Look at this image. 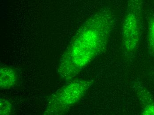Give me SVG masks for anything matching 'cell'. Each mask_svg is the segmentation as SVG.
<instances>
[{"label":"cell","instance_id":"obj_7","mask_svg":"<svg viewBox=\"0 0 154 115\" xmlns=\"http://www.w3.org/2000/svg\"><path fill=\"white\" fill-rule=\"evenodd\" d=\"M12 110V104L8 99L1 98L0 101V114L8 115Z\"/></svg>","mask_w":154,"mask_h":115},{"label":"cell","instance_id":"obj_1","mask_svg":"<svg viewBox=\"0 0 154 115\" xmlns=\"http://www.w3.org/2000/svg\"><path fill=\"white\" fill-rule=\"evenodd\" d=\"M116 23L115 14L109 8L85 21L60 62L58 71L61 78L72 81L105 51Z\"/></svg>","mask_w":154,"mask_h":115},{"label":"cell","instance_id":"obj_5","mask_svg":"<svg viewBox=\"0 0 154 115\" xmlns=\"http://www.w3.org/2000/svg\"><path fill=\"white\" fill-rule=\"evenodd\" d=\"M18 75L15 70L8 66L0 68V87L1 89H10L16 86Z\"/></svg>","mask_w":154,"mask_h":115},{"label":"cell","instance_id":"obj_3","mask_svg":"<svg viewBox=\"0 0 154 115\" xmlns=\"http://www.w3.org/2000/svg\"><path fill=\"white\" fill-rule=\"evenodd\" d=\"M92 80L76 79L62 87L49 99L45 115H62L86 95L94 84Z\"/></svg>","mask_w":154,"mask_h":115},{"label":"cell","instance_id":"obj_4","mask_svg":"<svg viewBox=\"0 0 154 115\" xmlns=\"http://www.w3.org/2000/svg\"><path fill=\"white\" fill-rule=\"evenodd\" d=\"M131 84L141 104V114L154 115V101L149 92L138 81H133Z\"/></svg>","mask_w":154,"mask_h":115},{"label":"cell","instance_id":"obj_6","mask_svg":"<svg viewBox=\"0 0 154 115\" xmlns=\"http://www.w3.org/2000/svg\"><path fill=\"white\" fill-rule=\"evenodd\" d=\"M147 40L148 54L154 57V16L151 17L148 20Z\"/></svg>","mask_w":154,"mask_h":115},{"label":"cell","instance_id":"obj_2","mask_svg":"<svg viewBox=\"0 0 154 115\" xmlns=\"http://www.w3.org/2000/svg\"><path fill=\"white\" fill-rule=\"evenodd\" d=\"M143 6V0H128L121 33L124 55L129 60L135 57L140 44Z\"/></svg>","mask_w":154,"mask_h":115}]
</instances>
